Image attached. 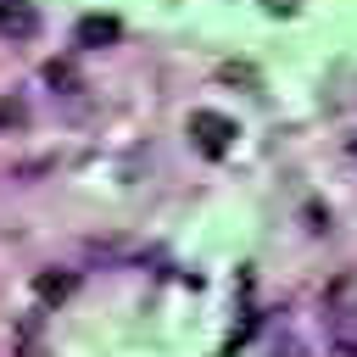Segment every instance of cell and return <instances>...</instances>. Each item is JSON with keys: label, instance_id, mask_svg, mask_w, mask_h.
Listing matches in <instances>:
<instances>
[{"label": "cell", "instance_id": "obj_1", "mask_svg": "<svg viewBox=\"0 0 357 357\" xmlns=\"http://www.w3.org/2000/svg\"><path fill=\"white\" fill-rule=\"evenodd\" d=\"M324 307H329V324H335V335H340V351L357 357V335H351V318H357V273H340V279L329 284Z\"/></svg>", "mask_w": 357, "mask_h": 357}, {"label": "cell", "instance_id": "obj_2", "mask_svg": "<svg viewBox=\"0 0 357 357\" xmlns=\"http://www.w3.org/2000/svg\"><path fill=\"white\" fill-rule=\"evenodd\" d=\"M234 117H223V112H190V139H195V151L201 156H229L234 151Z\"/></svg>", "mask_w": 357, "mask_h": 357}, {"label": "cell", "instance_id": "obj_3", "mask_svg": "<svg viewBox=\"0 0 357 357\" xmlns=\"http://www.w3.org/2000/svg\"><path fill=\"white\" fill-rule=\"evenodd\" d=\"M0 39H11V45L39 39V6L33 0H0Z\"/></svg>", "mask_w": 357, "mask_h": 357}, {"label": "cell", "instance_id": "obj_4", "mask_svg": "<svg viewBox=\"0 0 357 357\" xmlns=\"http://www.w3.org/2000/svg\"><path fill=\"white\" fill-rule=\"evenodd\" d=\"M117 39H123V22L106 17V11H89V17H78V28H73V45H78V50H106V45H117Z\"/></svg>", "mask_w": 357, "mask_h": 357}, {"label": "cell", "instance_id": "obj_5", "mask_svg": "<svg viewBox=\"0 0 357 357\" xmlns=\"http://www.w3.org/2000/svg\"><path fill=\"white\" fill-rule=\"evenodd\" d=\"M73 284H78L73 273H39V279H33V296H39L45 307H56V301H67V296H73Z\"/></svg>", "mask_w": 357, "mask_h": 357}, {"label": "cell", "instance_id": "obj_6", "mask_svg": "<svg viewBox=\"0 0 357 357\" xmlns=\"http://www.w3.org/2000/svg\"><path fill=\"white\" fill-rule=\"evenodd\" d=\"M45 84H50L56 95H78V89H84V78H78L73 61H50V67H45Z\"/></svg>", "mask_w": 357, "mask_h": 357}, {"label": "cell", "instance_id": "obj_7", "mask_svg": "<svg viewBox=\"0 0 357 357\" xmlns=\"http://www.w3.org/2000/svg\"><path fill=\"white\" fill-rule=\"evenodd\" d=\"M22 123H28V106H22L17 95H6V100H0V134H6V128H22Z\"/></svg>", "mask_w": 357, "mask_h": 357}, {"label": "cell", "instance_id": "obj_8", "mask_svg": "<svg viewBox=\"0 0 357 357\" xmlns=\"http://www.w3.org/2000/svg\"><path fill=\"white\" fill-rule=\"evenodd\" d=\"M279 357H307V351H301V346H296V340H290V346H284V351H279Z\"/></svg>", "mask_w": 357, "mask_h": 357}, {"label": "cell", "instance_id": "obj_9", "mask_svg": "<svg viewBox=\"0 0 357 357\" xmlns=\"http://www.w3.org/2000/svg\"><path fill=\"white\" fill-rule=\"evenodd\" d=\"M351 156H357V134H351Z\"/></svg>", "mask_w": 357, "mask_h": 357}]
</instances>
